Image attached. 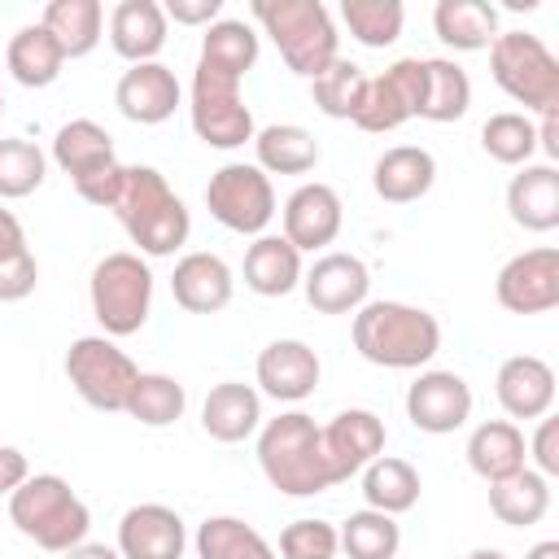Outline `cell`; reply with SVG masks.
<instances>
[{"instance_id": "cell-30", "label": "cell", "mask_w": 559, "mask_h": 559, "mask_svg": "<svg viewBox=\"0 0 559 559\" xmlns=\"http://www.w3.org/2000/svg\"><path fill=\"white\" fill-rule=\"evenodd\" d=\"M39 26L61 44L66 61H74V57H87L100 44L105 9H100V0H48Z\"/></svg>"}, {"instance_id": "cell-24", "label": "cell", "mask_w": 559, "mask_h": 559, "mask_svg": "<svg viewBox=\"0 0 559 559\" xmlns=\"http://www.w3.org/2000/svg\"><path fill=\"white\" fill-rule=\"evenodd\" d=\"M166 26L170 22L157 0H118L109 9V44L131 66L157 61V52L166 48Z\"/></svg>"}, {"instance_id": "cell-16", "label": "cell", "mask_w": 559, "mask_h": 559, "mask_svg": "<svg viewBox=\"0 0 559 559\" xmlns=\"http://www.w3.org/2000/svg\"><path fill=\"white\" fill-rule=\"evenodd\" d=\"M384 419L376 411H362V406H349L341 415H332L323 424V450H328V463H332V476L336 485L358 476L376 454H384Z\"/></svg>"}, {"instance_id": "cell-5", "label": "cell", "mask_w": 559, "mask_h": 559, "mask_svg": "<svg viewBox=\"0 0 559 559\" xmlns=\"http://www.w3.org/2000/svg\"><path fill=\"white\" fill-rule=\"evenodd\" d=\"M249 13L275 39L284 66L301 79H319L341 57L336 22H332L328 4H319V0H253Z\"/></svg>"}, {"instance_id": "cell-6", "label": "cell", "mask_w": 559, "mask_h": 559, "mask_svg": "<svg viewBox=\"0 0 559 559\" xmlns=\"http://www.w3.org/2000/svg\"><path fill=\"white\" fill-rule=\"evenodd\" d=\"M87 297H92V314L105 328V336H131L148 323V310H153V271L131 249L105 253L92 266Z\"/></svg>"}, {"instance_id": "cell-20", "label": "cell", "mask_w": 559, "mask_h": 559, "mask_svg": "<svg viewBox=\"0 0 559 559\" xmlns=\"http://www.w3.org/2000/svg\"><path fill=\"white\" fill-rule=\"evenodd\" d=\"M493 393H498V406L511 415V424L515 419H542L555 406V371L537 354H515L498 367Z\"/></svg>"}, {"instance_id": "cell-7", "label": "cell", "mask_w": 559, "mask_h": 559, "mask_svg": "<svg viewBox=\"0 0 559 559\" xmlns=\"http://www.w3.org/2000/svg\"><path fill=\"white\" fill-rule=\"evenodd\" d=\"M489 74L528 114L559 109V61L537 35L498 31V39L489 44Z\"/></svg>"}, {"instance_id": "cell-33", "label": "cell", "mask_w": 559, "mask_h": 559, "mask_svg": "<svg viewBox=\"0 0 559 559\" xmlns=\"http://www.w3.org/2000/svg\"><path fill=\"white\" fill-rule=\"evenodd\" d=\"M358 476H362V498L371 511L402 515L419 502V472L397 454H376Z\"/></svg>"}, {"instance_id": "cell-38", "label": "cell", "mask_w": 559, "mask_h": 559, "mask_svg": "<svg viewBox=\"0 0 559 559\" xmlns=\"http://www.w3.org/2000/svg\"><path fill=\"white\" fill-rule=\"evenodd\" d=\"M183 406H188V393H183V384L175 376H166V371H140L135 384H131V397H127L122 415H131L144 428H166V424H175L183 415Z\"/></svg>"}, {"instance_id": "cell-18", "label": "cell", "mask_w": 559, "mask_h": 559, "mask_svg": "<svg viewBox=\"0 0 559 559\" xmlns=\"http://www.w3.org/2000/svg\"><path fill=\"white\" fill-rule=\"evenodd\" d=\"M179 79L170 66L162 61H140L131 70H122L118 87H114V105L127 122H140V127H157L166 122L175 109H179Z\"/></svg>"}, {"instance_id": "cell-47", "label": "cell", "mask_w": 559, "mask_h": 559, "mask_svg": "<svg viewBox=\"0 0 559 559\" xmlns=\"http://www.w3.org/2000/svg\"><path fill=\"white\" fill-rule=\"evenodd\" d=\"M528 454H533V463H537V472H542L546 480L559 476V419H550V415L537 419V432H533Z\"/></svg>"}, {"instance_id": "cell-10", "label": "cell", "mask_w": 559, "mask_h": 559, "mask_svg": "<svg viewBox=\"0 0 559 559\" xmlns=\"http://www.w3.org/2000/svg\"><path fill=\"white\" fill-rule=\"evenodd\" d=\"M188 118L197 140H205L210 148H240L245 140H253V114L240 96V79L218 74L210 66H197L192 74Z\"/></svg>"}, {"instance_id": "cell-14", "label": "cell", "mask_w": 559, "mask_h": 559, "mask_svg": "<svg viewBox=\"0 0 559 559\" xmlns=\"http://www.w3.org/2000/svg\"><path fill=\"white\" fill-rule=\"evenodd\" d=\"M301 293L319 314H354L371 293V271L358 253H323L310 271H301Z\"/></svg>"}, {"instance_id": "cell-9", "label": "cell", "mask_w": 559, "mask_h": 559, "mask_svg": "<svg viewBox=\"0 0 559 559\" xmlns=\"http://www.w3.org/2000/svg\"><path fill=\"white\" fill-rule=\"evenodd\" d=\"M205 205L214 223H223L236 236H266V223L275 218V188L271 175L253 162H227L205 183Z\"/></svg>"}, {"instance_id": "cell-29", "label": "cell", "mask_w": 559, "mask_h": 559, "mask_svg": "<svg viewBox=\"0 0 559 559\" xmlns=\"http://www.w3.org/2000/svg\"><path fill=\"white\" fill-rule=\"evenodd\" d=\"M432 31L454 52H480L498 39V9L485 0H437Z\"/></svg>"}, {"instance_id": "cell-53", "label": "cell", "mask_w": 559, "mask_h": 559, "mask_svg": "<svg viewBox=\"0 0 559 559\" xmlns=\"http://www.w3.org/2000/svg\"><path fill=\"white\" fill-rule=\"evenodd\" d=\"M524 559H559V542H537Z\"/></svg>"}, {"instance_id": "cell-41", "label": "cell", "mask_w": 559, "mask_h": 559, "mask_svg": "<svg viewBox=\"0 0 559 559\" xmlns=\"http://www.w3.org/2000/svg\"><path fill=\"white\" fill-rule=\"evenodd\" d=\"M480 148L502 166H528L537 153V127L528 114H515V109L489 114L480 127Z\"/></svg>"}, {"instance_id": "cell-25", "label": "cell", "mask_w": 559, "mask_h": 559, "mask_svg": "<svg viewBox=\"0 0 559 559\" xmlns=\"http://www.w3.org/2000/svg\"><path fill=\"white\" fill-rule=\"evenodd\" d=\"M201 428L223 441V445H236L245 437H253L262 428V397L253 384H240V380H223L205 393L201 402Z\"/></svg>"}, {"instance_id": "cell-52", "label": "cell", "mask_w": 559, "mask_h": 559, "mask_svg": "<svg viewBox=\"0 0 559 559\" xmlns=\"http://www.w3.org/2000/svg\"><path fill=\"white\" fill-rule=\"evenodd\" d=\"M61 559H122L114 546H100V542H79L74 550H66Z\"/></svg>"}, {"instance_id": "cell-31", "label": "cell", "mask_w": 559, "mask_h": 559, "mask_svg": "<svg viewBox=\"0 0 559 559\" xmlns=\"http://www.w3.org/2000/svg\"><path fill=\"white\" fill-rule=\"evenodd\" d=\"M253 153H258L253 166L266 175H306L319 166V140L297 122H275L253 131Z\"/></svg>"}, {"instance_id": "cell-37", "label": "cell", "mask_w": 559, "mask_h": 559, "mask_svg": "<svg viewBox=\"0 0 559 559\" xmlns=\"http://www.w3.org/2000/svg\"><path fill=\"white\" fill-rule=\"evenodd\" d=\"M472 105V79L450 57H424V105L419 118L428 122H459Z\"/></svg>"}, {"instance_id": "cell-2", "label": "cell", "mask_w": 559, "mask_h": 559, "mask_svg": "<svg viewBox=\"0 0 559 559\" xmlns=\"http://www.w3.org/2000/svg\"><path fill=\"white\" fill-rule=\"evenodd\" d=\"M354 349L371 367L419 371L441 349V323L424 306L406 301H362L354 310Z\"/></svg>"}, {"instance_id": "cell-22", "label": "cell", "mask_w": 559, "mask_h": 559, "mask_svg": "<svg viewBox=\"0 0 559 559\" xmlns=\"http://www.w3.org/2000/svg\"><path fill=\"white\" fill-rule=\"evenodd\" d=\"M507 214L524 231L559 227V170L550 162H528L507 183Z\"/></svg>"}, {"instance_id": "cell-40", "label": "cell", "mask_w": 559, "mask_h": 559, "mask_svg": "<svg viewBox=\"0 0 559 559\" xmlns=\"http://www.w3.org/2000/svg\"><path fill=\"white\" fill-rule=\"evenodd\" d=\"M310 96H314L319 114L354 122L362 109V96H367V74H362V66L336 57L319 79H310Z\"/></svg>"}, {"instance_id": "cell-55", "label": "cell", "mask_w": 559, "mask_h": 559, "mask_svg": "<svg viewBox=\"0 0 559 559\" xmlns=\"http://www.w3.org/2000/svg\"><path fill=\"white\" fill-rule=\"evenodd\" d=\"M0 114H4V92H0Z\"/></svg>"}, {"instance_id": "cell-13", "label": "cell", "mask_w": 559, "mask_h": 559, "mask_svg": "<svg viewBox=\"0 0 559 559\" xmlns=\"http://www.w3.org/2000/svg\"><path fill=\"white\" fill-rule=\"evenodd\" d=\"M406 419L428 432V437H445L459 432L472 419V389L463 376L454 371H419L415 384L406 389Z\"/></svg>"}, {"instance_id": "cell-42", "label": "cell", "mask_w": 559, "mask_h": 559, "mask_svg": "<svg viewBox=\"0 0 559 559\" xmlns=\"http://www.w3.org/2000/svg\"><path fill=\"white\" fill-rule=\"evenodd\" d=\"M341 22L362 48H389L402 35V0H341Z\"/></svg>"}, {"instance_id": "cell-46", "label": "cell", "mask_w": 559, "mask_h": 559, "mask_svg": "<svg viewBox=\"0 0 559 559\" xmlns=\"http://www.w3.org/2000/svg\"><path fill=\"white\" fill-rule=\"evenodd\" d=\"M122 179H127V166L122 162H114L109 170H100V175H87V179H79L74 183V192L87 201V205H100V210H114V201H118V192H122Z\"/></svg>"}, {"instance_id": "cell-35", "label": "cell", "mask_w": 559, "mask_h": 559, "mask_svg": "<svg viewBox=\"0 0 559 559\" xmlns=\"http://www.w3.org/2000/svg\"><path fill=\"white\" fill-rule=\"evenodd\" d=\"M197 559H275V546L240 515H210L197 524Z\"/></svg>"}, {"instance_id": "cell-12", "label": "cell", "mask_w": 559, "mask_h": 559, "mask_svg": "<svg viewBox=\"0 0 559 559\" xmlns=\"http://www.w3.org/2000/svg\"><path fill=\"white\" fill-rule=\"evenodd\" d=\"M493 297L511 314H546L559 306V249L537 245L515 253L493 284Z\"/></svg>"}, {"instance_id": "cell-49", "label": "cell", "mask_w": 559, "mask_h": 559, "mask_svg": "<svg viewBox=\"0 0 559 559\" xmlns=\"http://www.w3.org/2000/svg\"><path fill=\"white\" fill-rule=\"evenodd\" d=\"M22 253H31V245H26V231H22L17 214L0 205V262H13V258H22Z\"/></svg>"}, {"instance_id": "cell-19", "label": "cell", "mask_w": 559, "mask_h": 559, "mask_svg": "<svg viewBox=\"0 0 559 559\" xmlns=\"http://www.w3.org/2000/svg\"><path fill=\"white\" fill-rule=\"evenodd\" d=\"M253 371H258L262 393L275 397V402H306V397L314 393L319 376H323L319 354H314L306 341H297V336L271 341V345L258 354V367H253Z\"/></svg>"}, {"instance_id": "cell-39", "label": "cell", "mask_w": 559, "mask_h": 559, "mask_svg": "<svg viewBox=\"0 0 559 559\" xmlns=\"http://www.w3.org/2000/svg\"><path fill=\"white\" fill-rule=\"evenodd\" d=\"M336 542L345 550V559H397V546H402V528L393 515L384 511H354L341 528H336Z\"/></svg>"}, {"instance_id": "cell-28", "label": "cell", "mask_w": 559, "mask_h": 559, "mask_svg": "<svg viewBox=\"0 0 559 559\" xmlns=\"http://www.w3.org/2000/svg\"><path fill=\"white\" fill-rule=\"evenodd\" d=\"M301 284V253L284 236H253L245 249V288L258 297H288Z\"/></svg>"}, {"instance_id": "cell-50", "label": "cell", "mask_w": 559, "mask_h": 559, "mask_svg": "<svg viewBox=\"0 0 559 559\" xmlns=\"http://www.w3.org/2000/svg\"><path fill=\"white\" fill-rule=\"evenodd\" d=\"M31 476V463H26V454L17 450V445H0V493L9 498L22 480Z\"/></svg>"}, {"instance_id": "cell-23", "label": "cell", "mask_w": 559, "mask_h": 559, "mask_svg": "<svg viewBox=\"0 0 559 559\" xmlns=\"http://www.w3.org/2000/svg\"><path fill=\"white\" fill-rule=\"evenodd\" d=\"M437 183V157L419 144H393L371 166V188L389 205H411Z\"/></svg>"}, {"instance_id": "cell-15", "label": "cell", "mask_w": 559, "mask_h": 559, "mask_svg": "<svg viewBox=\"0 0 559 559\" xmlns=\"http://www.w3.org/2000/svg\"><path fill=\"white\" fill-rule=\"evenodd\" d=\"M280 218H284V231H280V236H284L297 253H314V249H328V245L341 236L345 210H341L336 188L314 179V183H301V188L284 201Z\"/></svg>"}, {"instance_id": "cell-36", "label": "cell", "mask_w": 559, "mask_h": 559, "mask_svg": "<svg viewBox=\"0 0 559 559\" xmlns=\"http://www.w3.org/2000/svg\"><path fill=\"white\" fill-rule=\"evenodd\" d=\"M258 61V35L249 22L240 17H218L214 26H205L201 35V57L197 66H210L218 74H231V79H245Z\"/></svg>"}, {"instance_id": "cell-1", "label": "cell", "mask_w": 559, "mask_h": 559, "mask_svg": "<svg viewBox=\"0 0 559 559\" xmlns=\"http://www.w3.org/2000/svg\"><path fill=\"white\" fill-rule=\"evenodd\" d=\"M258 467L271 489L288 498H310L336 485L323 450V428L306 411H284L258 428Z\"/></svg>"}, {"instance_id": "cell-3", "label": "cell", "mask_w": 559, "mask_h": 559, "mask_svg": "<svg viewBox=\"0 0 559 559\" xmlns=\"http://www.w3.org/2000/svg\"><path fill=\"white\" fill-rule=\"evenodd\" d=\"M114 214L144 258H170L175 249L188 245V231H192L188 205L175 197V188L157 166H127Z\"/></svg>"}, {"instance_id": "cell-44", "label": "cell", "mask_w": 559, "mask_h": 559, "mask_svg": "<svg viewBox=\"0 0 559 559\" xmlns=\"http://www.w3.org/2000/svg\"><path fill=\"white\" fill-rule=\"evenodd\" d=\"M341 542L328 520H293L280 533V555L284 559H336Z\"/></svg>"}, {"instance_id": "cell-32", "label": "cell", "mask_w": 559, "mask_h": 559, "mask_svg": "<svg viewBox=\"0 0 559 559\" xmlns=\"http://www.w3.org/2000/svg\"><path fill=\"white\" fill-rule=\"evenodd\" d=\"M489 511L507 528H528L550 511V480L533 467H520L515 476H502L489 485Z\"/></svg>"}, {"instance_id": "cell-11", "label": "cell", "mask_w": 559, "mask_h": 559, "mask_svg": "<svg viewBox=\"0 0 559 559\" xmlns=\"http://www.w3.org/2000/svg\"><path fill=\"white\" fill-rule=\"evenodd\" d=\"M419 105H424V57H402L389 70H380L376 79H367V96H362L354 127L384 135V131H397L402 122L419 118Z\"/></svg>"}, {"instance_id": "cell-21", "label": "cell", "mask_w": 559, "mask_h": 559, "mask_svg": "<svg viewBox=\"0 0 559 559\" xmlns=\"http://www.w3.org/2000/svg\"><path fill=\"white\" fill-rule=\"evenodd\" d=\"M170 293H175V306H183L188 314H218L231 301L236 280H231V266L218 253L197 249V253H183L175 262Z\"/></svg>"}, {"instance_id": "cell-48", "label": "cell", "mask_w": 559, "mask_h": 559, "mask_svg": "<svg viewBox=\"0 0 559 559\" xmlns=\"http://www.w3.org/2000/svg\"><path fill=\"white\" fill-rule=\"evenodd\" d=\"M162 13L175 26H214L223 13V0H166Z\"/></svg>"}, {"instance_id": "cell-54", "label": "cell", "mask_w": 559, "mask_h": 559, "mask_svg": "<svg viewBox=\"0 0 559 559\" xmlns=\"http://www.w3.org/2000/svg\"><path fill=\"white\" fill-rule=\"evenodd\" d=\"M467 559H507V555L493 550V546H476V550H467Z\"/></svg>"}, {"instance_id": "cell-26", "label": "cell", "mask_w": 559, "mask_h": 559, "mask_svg": "<svg viewBox=\"0 0 559 559\" xmlns=\"http://www.w3.org/2000/svg\"><path fill=\"white\" fill-rule=\"evenodd\" d=\"M524 459H528L524 432H520V424H511V419H485V424H476L472 437H467V467H472L485 485H493V480H502V476H515V472L524 467Z\"/></svg>"}, {"instance_id": "cell-17", "label": "cell", "mask_w": 559, "mask_h": 559, "mask_svg": "<svg viewBox=\"0 0 559 559\" xmlns=\"http://www.w3.org/2000/svg\"><path fill=\"white\" fill-rule=\"evenodd\" d=\"M183 546H188V528L175 507L140 502V507L122 511V520H118L114 550L122 559H183Z\"/></svg>"}, {"instance_id": "cell-8", "label": "cell", "mask_w": 559, "mask_h": 559, "mask_svg": "<svg viewBox=\"0 0 559 559\" xmlns=\"http://www.w3.org/2000/svg\"><path fill=\"white\" fill-rule=\"evenodd\" d=\"M135 376H140V367L131 362L127 349L114 345V336H79L66 349V380L92 411L122 415Z\"/></svg>"}, {"instance_id": "cell-43", "label": "cell", "mask_w": 559, "mask_h": 559, "mask_svg": "<svg viewBox=\"0 0 559 559\" xmlns=\"http://www.w3.org/2000/svg\"><path fill=\"white\" fill-rule=\"evenodd\" d=\"M48 175V162L39 153V144L9 135L0 140V201H22L31 197Z\"/></svg>"}, {"instance_id": "cell-4", "label": "cell", "mask_w": 559, "mask_h": 559, "mask_svg": "<svg viewBox=\"0 0 559 559\" xmlns=\"http://www.w3.org/2000/svg\"><path fill=\"white\" fill-rule=\"evenodd\" d=\"M9 520L22 537H31L39 550H52V555L74 550L79 542H87V528H92L87 502L57 472L26 476L9 493Z\"/></svg>"}, {"instance_id": "cell-34", "label": "cell", "mask_w": 559, "mask_h": 559, "mask_svg": "<svg viewBox=\"0 0 559 559\" xmlns=\"http://www.w3.org/2000/svg\"><path fill=\"white\" fill-rule=\"evenodd\" d=\"M4 61H9V74H13L22 87H48V83H57L61 66H66V52H61V44L35 22V26H22V31L9 39Z\"/></svg>"}, {"instance_id": "cell-45", "label": "cell", "mask_w": 559, "mask_h": 559, "mask_svg": "<svg viewBox=\"0 0 559 559\" xmlns=\"http://www.w3.org/2000/svg\"><path fill=\"white\" fill-rule=\"evenodd\" d=\"M39 284V262L35 253H22L13 262H0V301H22Z\"/></svg>"}, {"instance_id": "cell-51", "label": "cell", "mask_w": 559, "mask_h": 559, "mask_svg": "<svg viewBox=\"0 0 559 559\" xmlns=\"http://www.w3.org/2000/svg\"><path fill=\"white\" fill-rule=\"evenodd\" d=\"M533 127H537V148H542L546 162L555 166V162H559V109H546L542 122H533Z\"/></svg>"}, {"instance_id": "cell-27", "label": "cell", "mask_w": 559, "mask_h": 559, "mask_svg": "<svg viewBox=\"0 0 559 559\" xmlns=\"http://www.w3.org/2000/svg\"><path fill=\"white\" fill-rule=\"evenodd\" d=\"M52 162L79 183L87 175H100L109 170L118 157H114V135L92 122V118H70L66 127H57V140H52Z\"/></svg>"}]
</instances>
